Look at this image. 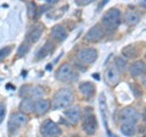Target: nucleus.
Segmentation results:
<instances>
[{"mask_svg":"<svg viewBox=\"0 0 146 137\" xmlns=\"http://www.w3.org/2000/svg\"><path fill=\"white\" fill-rule=\"evenodd\" d=\"M115 64H116V68L118 71H121L123 72L127 68V60H124L122 56H117L116 58V60H115Z\"/></svg>","mask_w":146,"mask_h":137,"instance_id":"nucleus-24","label":"nucleus"},{"mask_svg":"<svg viewBox=\"0 0 146 137\" xmlns=\"http://www.w3.org/2000/svg\"><path fill=\"white\" fill-rule=\"evenodd\" d=\"M50 105H51V103H50L49 99H43V98L36 99L34 100V111L38 115H44L45 113H48Z\"/></svg>","mask_w":146,"mask_h":137,"instance_id":"nucleus-14","label":"nucleus"},{"mask_svg":"<svg viewBox=\"0 0 146 137\" xmlns=\"http://www.w3.org/2000/svg\"><path fill=\"white\" fill-rule=\"evenodd\" d=\"M83 130L86 135H94L98 130V121L91 108H85L83 114Z\"/></svg>","mask_w":146,"mask_h":137,"instance_id":"nucleus-3","label":"nucleus"},{"mask_svg":"<svg viewBox=\"0 0 146 137\" xmlns=\"http://www.w3.org/2000/svg\"><path fill=\"white\" fill-rule=\"evenodd\" d=\"M130 87H131V89H133V92L135 93V95H136V97H139L140 94L138 93V89H139V87H138V86H135V85H131Z\"/></svg>","mask_w":146,"mask_h":137,"instance_id":"nucleus-30","label":"nucleus"},{"mask_svg":"<svg viewBox=\"0 0 146 137\" xmlns=\"http://www.w3.org/2000/svg\"><path fill=\"white\" fill-rule=\"evenodd\" d=\"M121 24V11L113 7L105 13L102 17V28L108 32H113Z\"/></svg>","mask_w":146,"mask_h":137,"instance_id":"nucleus-2","label":"nucleus"},{"mask_svg":"<svg viewBox=\"0 0 146 137\" xmlns=\"http://www.w3.org/2000/svg\"><path fill=\"white\" fill-rule=\"evenodd\" d=\"M11 50H12V47H11V45H7V47H4V48L0 49V62L4 61L9 55H10Z\"/></svg>","mask_w":146,"mask_h":137,"instance_id":"nucleus-27","label":"nucleus"},{"mask_svg":"<svg viewBox=\"0 0 146 137\" xmlns=\"http://www.w3.org/2000/svg\"><path fill=\"white\" fill-rule=\"evenodd\" d=\"M44 95V89L40 86H29V91H28V95L27 98L31 99H40Z\"/></svg>","mask_w":146,"mask_h":137,"instance_id":"nucleus-20","label":"nucleus"},{"mask_svg":"<svg viewBox=\"0 0 146 137\" xmlns=\"http://www.w3.org/2000/svg\"><path fill=\"white\" fill-rule=\"evenodd\" d=\"M28 121V116L23 113H15L10 116V120H9V131L11 134H15L18 131V129L22 126H25Z\"/></svg>","mask_w":146,"mask_h":137,"instance_id":"nucleus-6","label":"nucleus"},{"mask_svg":"<svg viewBox=\"0 0 146 137\" xmlns=\"http://www.w3.org/2000/svg\"><path fill=\"white\" fill-rule=\"evenodd\" d=\"M51 36L54 39L58 40V42H63L68 37V31L62 25H55L51 28Z\"/></svg>","mask_w":146,"mask_h":137,"instance_id":"nucleus-15","label":"nucleus"},{"mask_svg":"<svg viewBox=\"0 0 146 137\" xmlns=\"http://www.w3.org/2000/svg\"><path fill=\"white\" fill-rule=\"evenodd\" d=\"M51 50H52V44L50 43V42H46V44H45L44 47H42V49L39 50L38 58H45L48 54L51 53Z\"/></svg>","mask_w":146,"mask_h":137,"instance_id":"nucleus-22","label":"nucleus"},{"mask_svg":"<svg viewBox=\"0 0 146 137\" xmlns=\"http://www.w3.org/2000/svg\"><path fill=\"white\" fill-rule=\"evenodd\" d=\"M77 5H88V4L91 3V0H84V1H82V0H77Z\"/></svg>","mask_w":146,"mask_h":137,"instance_id":"nucleus-29","label":"nucleus"},{"mask_svg":"<svg viewBox=\"0 0 146 137\" xmlns=\"http://www.w3.org/2000/svg\"><path fill=\"white\" fill-rule=\"evenodd\" d=\"M129 74L133 77H139L141 75H145L146 74V64L141 60L134 61L129 66Z\"/></svg>","mask_w":146,"mask_h":137,"instance_id":"nucleus-13","label":"nucleus"},{"mask_svg":"<svg viewBox=\"0 0 146 137\" xmlns=\"http://www.w3.org/2000/svg\"><path fill=\"white\" fill-rule=\"evenodd\" d=\"M99 103H100V110H101V115H102V119H104V124H105V127L108 132V125H107V103H106V97L105 94H100L99 97Z\"/></svg>","mask_w":146,"mask_h":137,"instance_id":"nucleus-17","label":"nucleus"},{"mask_svg":"<svg viewBox=\"0 0 146 137\" xmlns=\"http://www.w3.org/2000/svg\"><path fill=\"white\" fill-rule=\"evenodd\" d=\"M139 118H140V114L138 113V110L134 109V108H130V107L122 109L121 113H119V120L122 122V125L123 124L135 125L136 122H138Z\"/></svg>","mask_w":146,"mask_h":137,"instance_id":"nucleus-7","label":"nucleus"},{"mask_svg":"<svg viewBox=\"0 0 146 137\" xmlns=\"http://www.w3.org/2000/svg\"><path fill=\"white\" fill-rule=\"evenodd\" d=\"M144 87H145V88H146V79H145V80H144Z\"/></svg>","mask_w":146,"mask_h":137,"instance_id":"nucleus-32","label":"nucleus"},{"mask_svg":"<svg viewBox=\"0 0 146 137\" xmlns=\"http://www.w3.org/2000/svg\"><path fill=\"white\" fill-rule=\"evenodd\" d=\"M70 137H80V136H78V135H73V136H70Z\"/></svg>","mask_w":146,"mask_h":137,"instance_id":"nucleus-33","label":"nucleus"},{"mask_svg":"<svg viewBox=\"0 0 146 137\" xmlns=\"http://www.w3.org/2000/svg\"><path fill=\"white\" fill-rule=\"evenodd\" d=\"M43 26L42 25H34V26H32L29 31H28V33H27V37H26V40L25 42H27L28 44H32V43H35L36 40H39V38L42 37V34H43Z\"/></svg>","mask_w":146,"mask_h":137,"instance_id":"nucleus-10","label":"nucleus"},{"mask_svg":"<svg viewBox=\"0 0 146 137\" xmlns=\"http://www.w3.org/2000/svg\"><path fill=\"white\" fill-rule=\"evenodd\" d=\"M123 54L129 58V59H133L136 56V50H135V47L134 45H128V47H125L124 49H123Z\"/></svg>","mask_w":146,"mask_h":137,"instance_id":"nucleus-25","label":"nucleus"},{"mask_svg":"<svg viewBox=\"0 0 146 137\" xmlns=\"http://www.w3.org/2000/svg\"><path fill=\"white\" fill-rule=\"evenodd\" d=\"M27 13H28L29 19H34L36 16V5L33 1H28L27 3Z\"/></svg>","mask_w":146,"mask_h":137,"instance_id":"nucleus-23","label":"nucleus"},{"mask_svg":"<svg viewBox=\"0 0 146 137\" xmlns=\"http://www.w3.org/2000/svg\"><path fill=\"white\" fill-rule=\"evenodd\" d=\"M79 92L85 98H91L95 93V86L91 82H82L79 85Z\"/></svg>","mask_w":146,"mask_h":137,"instance_id":"nucleus-16","label":"nucleus"},{"mask_svg":"<svg viewBox=\"0 0 146 137\" xmlns=\"http://www.w3.org/2000/svg\"><path fill=\"white\" fill-rule=\"evenodd\" d=\"M144 137H146V135H145V136H144Z\"/></svg>","mask_w":146,"mask_h":137,"instance_id":"nucleus-34","label":"nucleus"},{"mask_svg":"<svg viewBox=\"0 0 146 137\" xmlns=\"http://www.w3.org/2000/svg\"><path fill=\"white\" fill-rule=\"evenodd\" d=\"M144 119H145V121H146V109H145V111H144Z\"/></svg>","mask_w":146,"mask_h":137,"instance_id":"nucleus-31","label":"nucleus"},{"mask_svg":"<svg viewBox=\"0 0 146 137\" xmlns=\"http://www.w3.org/2000/svg\"><path fill=\"white\" fill-rule=\"evenodd\" d=\"M121 132L125 136H133L136 132V125L133 124H123L121 126Z\"/></svg>","mask_w":146,"mask_h":137,"instance_id":"nucleus-21","label":"nucleus"},{"mask_svg":"<svg viewBox=\"0 0 146 137\" xmlns=\"http://www.w3.org/2000/svg\"><path fill=\"white\" fill-rule=\"evenodd\" d=\"M98 59V52L94 48H83L77 53V60L82 65H90Z\"/></svg>","mask_w":146,"mask_h":137,"instance_id":"nucleus-5","label":"nucleus"},{"mask_svg":"<svg viewBox=\"0 0 146 137\" xmlns=\"http://www.w3.org/2000/svg\"><path fill=\"white\" fill-rule=\"evenodd\" d=\"M105 30L102 28L101 25H94L91 28L86 32L85 34V40L86 42H99L100 39L104 37Z\"/></svg>","mask_w":146,"mask_h":137,"instance_id":"nucleus-9","label":"nucleus"},{"mask_svg":"<svg viewBox=\"0 0 146 137\" xmlns=\"http://www.w3.org/2000/svg\"><path fill=\"white\" fill-rule=\"evenodd\" d=\"M56 79L60 82H68V81H76L78 79V75L76 74L74 68L71 64H62L56 71Z\"/></svg>","mask_w":146,"mask_h":137,"instance_id":"nucleus-4","label":"nucleus"},{"mask_svg":"<svg viewBox=\"0 0 146 137\" xmlns=\"http://www.w3.org/2000/svg\"><path fill=\"white\" fill-rule=\"evenodd\" d=\"M29 48H31V44H28L27 42H23L21 45H20V48H18V50H17V55L18 56H25L27 53H28V50H29Z\"/></svg>","mask_w":146,"mask_h":137,"instance_id":"nucleus-26","label":"nucleus"},{"mask_svg":"<svg viewBox=\"0 0 146 137\" xmlns=\"http://www.w3.org/2000/svg\"><path fill=\"white\" fill-rule=\"evenodd\" d=\"M5 114H6V108L4 104H0V124L4 121L5 119Z\"/></svg>","mask_w":146,"mask_h":137,"instance_id":"nucleus-28","label":"nucleus"},{"mask_svg":"<svg viewBox=\"0 0 146 137\" xmlns=\"http://www.w3.org/2000/svg\"><path fill=\"white\" fill-rule=\"evenodd\" d=\"M124 21H125L127 25H129V26H135V25L139 24L140 16H139V13L135 12V11H127L125 15H124Z\"/></svg>","mask_w":146,"mask_h":137,"instance_id":"nucleus-18","label":"nucleus"},{"mask_svg":"<svg viewBox=\"0 0 146 137\" xmlns=\"http://www.w3.org/2000/svg\"><path fill=\"white\" fill-rule=\"evenodd\" d=\"M73 92L70 88H61L55 93L52 98L51 105L55 110H60V109H66L73 100Z\"/></svg>","mask_w":146,"mask_h":137,"instance_id":"nucleus-1","label":"nucleus"},{"mask_svg":"<svg viewBox=\"0 0 146 137\" xmlns=\"http://www.w3.org/2000/svg\"><path fill=\"white\" fill-rule=\"evenodd\" d=\"M40 134L43 137H56L61 134V129L56 122L51 120L44 121V124L40 127Z\"/></svg>","mask_w":146,"mask_h":137,"instance_id":"nucleus-8","label":"nucleus"},{"mask_svg":"<svg viewBox=\"0 0 146 137\" xmlns=\"http://www.w3.org/2000/svg\"><path fill=\"white\" fill-rule=\"evenodd\" d=\"M65 116L71 124H73V125L78 124V121L80 120V108L77 105L67 108L65 110Z\"/></svg>","mask_w":146,"mask_h":137,"instance_id":"nucleus-12","label":"nucleus"},{"mask_svg":"<svg viewBox=\"0 0 146 137\" xmlns=\"http://www.w3.org/2000/svg\"><path fill=\"white\" fill-rule=\"evenodd\" d=\"M105 79H106L107 83L111 86H116L119 82V71L117 70L115 65L107 67L106 72H105Z\"/></svg>","mask_w":146,"mask_h":137,"instance_id":"nucleus-11","label":"nucleus"},{"mask_svg":"<svg viewBox=\"0 0 146 137\" xmlns=\"http://www.w3.org/2000/svg\"><path fill=\"white\" fill-rule=\"evenodd\" d=\"M20 109H21V113L23 114L34 111V100L31 98H25L20 104Z\"/></svg>","mask_w":146,"mask_h":137,"instance_id":"nucleus-19","label":"nucleus"}]
</instances>
